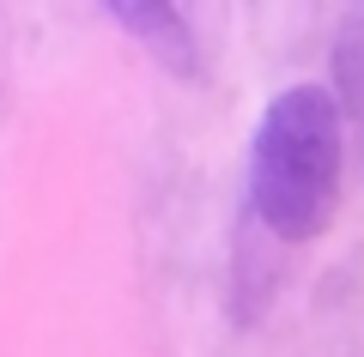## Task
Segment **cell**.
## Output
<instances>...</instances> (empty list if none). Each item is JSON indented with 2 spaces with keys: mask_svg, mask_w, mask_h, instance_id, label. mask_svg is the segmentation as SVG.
<instances>
[{
  "mask_svg": "<svg viewBox=\"0 0 364 357\" xmlns=\"http://www.w3.org/2000/svg\"><path fill=\"white\" fill-rule=\"evenodd\" d=\"M340 103L328 85H291L267 103L249 145V212L279 243H310L340 206Z\"/></svg>",
  "mask_w": 364,
  "mask_h": 357,
  "instance_id": "cell-1",
  "label": "cell"
},
{
  "mask_svg": "<svg viewBox=\"0 0 364 357\" xmlns=\"http://www.w3.org/2000/svg\"><path fill=\"white\" fill-rule=\"evenodd\" d=\"M109 18L122 31H134V43L152 61H164L170 73H182V79L200 73V49H195V31H188L182 6H109Z\"/></svg>",
  "mask_w": 364,
  "mask_h": 357,
  "instance_id": "cell-2",
  "label": "cell"
},
{
  "mask_svg": "<svg viewBox=\"0 0 364 357\" xmlns=\"http://www.w3.org/2000/svg\"><path fill=\"white\" fill-rule=\"evenodd\" d=\"M334 103L364 140V31H346L334 43Z\"/></svg>",
  "mask_w": 364,
  "mask_h": 357,
  "instance_id": "cell-3",
  "label": "cell"
}]
</instances>
